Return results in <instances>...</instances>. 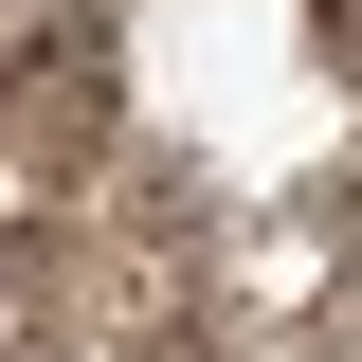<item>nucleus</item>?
<instances>
[{
  "label": "nucleus",
  "instance_id": "nucleus-1",
  "mask_svg": "<svg viewBox=\"0 0 362 362\" xmlns=\"http://www.w3.org/2000/svg\"><path fill=\"white\" fill-rule=\"evenodd\" d=\"M0 127H18V163H37V181H90V163H109V145H127L109 18H73V37H18V90H0Z\"/></svg>",
  "mask_w": 362,
  "mask_h": 362
},
{
  "label": "nucleus",
  "instance_id": "nucleus-2",
  "mask_svg": "<svg viewBox=\"0 0 362 362\" xmlns=\"http://www.w3.org/2000/svg\"><path fill=\"white\" fill-rule=\"evenodd\" d=\"M326 90H362V0H326Z\"/></svg>",
  "mask_w": 362,
  "mask_h": 362
}]
</instances>
